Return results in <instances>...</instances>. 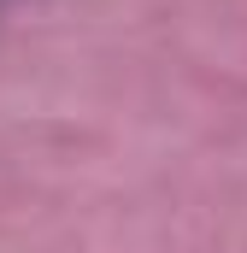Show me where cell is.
Listing matches in <instances>:
<instances>
[{
    "instance_id": "6da1fadb",
    "label": "cell",
    "mask_w": 247,
    "mask_h": 253,
    "mask_svg": "<svg viewBox=\"0 0 247 253\" xmlns=\"http://www.w3.org/2000/svg\"><path fill=\"white\" fill-rule=\"evenodd\" d=\"M6 6H12V0H0V12H6Z\"/></svg>"
}]
</instances>
